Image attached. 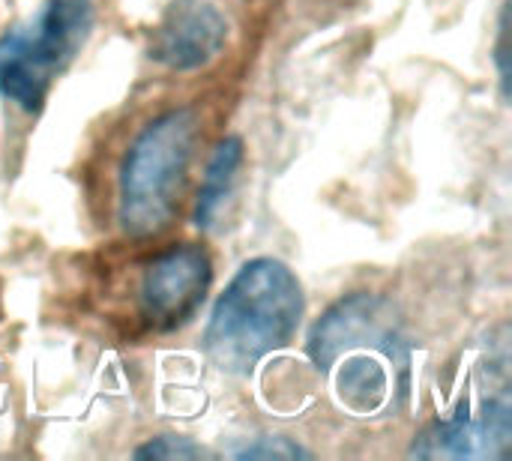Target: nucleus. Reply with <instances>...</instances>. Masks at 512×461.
Returning <instances> with one entry per match:
<instances>
[{
    "instance_id": "obj_1",
    "label": "nucleus",
    "mask_w": 512,
    "mask_h": 461,
    "mask_svg": "<svg viewBox=\"0 0 512 461\" xmlns=\"http://www.w3.org/2000/svg\"><path fill=\"white\" fill-rule=\"evenodd\" d=\"M303 312L297 273L279 258H252L219 294L204 330V354L219 372L249 375L297 336Z\"/></svg>"
},
{
    "instance_id": "obj_2",
    "label": "nucleus",
    "mask_w": 512,
    "mask_h": 461,
    "mask_svg": "<svg viewBox=\"0 0 512 461\" xmlns=\"http://www.w3.org/2000/svg\"><path fill=\"white\" fill-rule=\"evenodd\" d=\"M198 132L195 108H171L129 144L117 180V222L129 237H153L174 219Z\"/></svg>"
},
{
    "instance_id": "obj_3",
    "label": "nucleus",
    "mask_w": 512,
    "mask_h": 461,
    "mask_svg": "<svg viewBox=\"0 0 512 461\" xmlns=\"http://www.w3.org/2000/svg\"><path fill=\"white\" fill-rule=\"evenodd\" d=\"M93 0H42L36 15L0 36V96L24 114H39L54 81L93 30Z\"/></svg>"
},
{
    "instance_id": "obj_4",
    "label": "nucleus",
    "mask_w": 512,
    "mask_h": 461,
    "mask_svg": "<svg viewBox=\"0 0 512 461\" xmlns=\"http://www.w3.org/2000/svg\"><path fill=\"white\" fill-rule=\"evenodd\" d=\"M408 363V345L396 327L384 336L348 345L324 375H333V390L351 414L372 417L390 408L396 393L408 390Z\"/></svg>"
},
{
    "instance_id": "obj_5",
    "label": "nucleus",
    "mask_w": 512,
    "mask_h": 461,
    "mask_svg": "<svg viewBox=\"0 0 512 461\" xmlns=\"http://www.w3.org/2000/svg\"><path fill=\"white\" fill-rule=\"evenodd\" d=\"M213 285V261L204 246L180 243L156 255L141 276L138 306L147 327L174 333L189 324Z\"/></svg>"
},
{
    "instance_id": "obj_6",
    "label": "nucleus",
    "mask_w": 512,
    "mask_h": 461,
    "mask_svg": "<svg viewBox=\"0 0 512 461\" xmlns=\"http://www.w3.org/2000/svg\"><path fill=\"white\" fill-rule=\"evenodd\" d=\"M512 444V408L492 399L480 411L462 405L456 414L426 426L414 444L417 459H504Z\"/></svg>"
},
{
    "instance_id": "obj_7",
    "label": "nucleus",
    "mask_w": 512,
    "mask_h": 461,
    "mask_svg": "<svg viewBox=\"0 0 512 461\" xmlns=\"http://www.w3.org/2000/svg\"><path fill=\"white\" fill-rule=\"evenodd\" d=\"M228 42V18L210 0H174L150 36V60L171 72L213 63Z\"/></svg>"
},
{
    "instance_id": "obj_8",
    "label": "nucleus",
    "mask_w": 512,
    "mask_h": 461,
    "mask_svg": "<svg viewBox=\"0 0 512 461\" xmlns=\"http://www.w3.org/2000/svg\"><path fill=\"white\" fill-rule=\"evenodd\" d=\"M243 159H246V144L240 135H228L216 144V150L207 162L198 198H195V213H192V222L201 231H207L219 219V213H222V207H225V201L237 183Z\"/></svg>"
},
{
    "instance_id": "obj_9",
    "label": "nucleus",
    "mask_w": 512,
    "mask_h": 461,
    "mask_svg": "<svg viewBox=\"0 0 512 461\" xmlns=\"http://www.w3.org/2000/svg\"><path fill=\"white\" fill-rule=\"evenodd\" d=\"M132 456L135 459H204L207 450L183 435H159V438L141 444Z\"/></svg>"
},
{
    "instance_id": "obj_10",
    "label": "nucleus",
    "mask_w": 512,
    "mask_h": 461,
    "mask_svg": "<svg viewBox=\"0 0 512 461\" xmlns=\"http://www.w3.org/2000/svg\"><path fill=\"white\" fill-rule=\"evenodd\" d=\"M234 456H237V459H285V461H294V459H309L312 453H309L306 447H300L297 441L285 438V435H261V438H255L252 444L240 447V450H237Z\"/></svg>"
},
{
    "instance_id": "obj_11",
    "label": "nucleus",
    "mask_w": 512,
    "mask_h": 461,
    "mask_svg": "<svg viewBox=\"0 0 512 461\" xmlns=\"http://www.w3.org/2000/svg\"><path fill=\"white\" fill-rule=\"evenodd\" d=\"M495 63H498V75H501V93H504V99H510V3L501 6Z\"/></svg>"
}]
</instances>
